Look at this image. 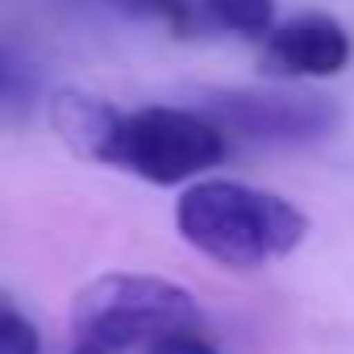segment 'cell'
<instances>
[{"label":"cell","instance_id":"obj_11","mask_svg":"<svg viewBox=\"0 0 354 354\" xmlns=\"http://www.w3.org/2000/svg\"><path fill=\"white\" fill-rule=\"evenodd\" d=\"M150 354H221V350L192 329H175V333H162L158 342H150Z\"/></svg>","mask_w":354,"mask_h":354},{"label":"cell","instance_id":"obj_1","mask_svg":"<svg viewBox=\"0 0 354 354\" xmlns=\"http://www.w3.org/2000/svg\"><path fill=\"white\" fill-rule=\"evenodd\" d=\"M175 230L205 259L234 271H254L292 254L308 234V217L275 192L234 180H205L180 196Z\"/></svg>","mask_w":354,"mask_h":354},{"label":"cell","instance_id":"obj_4","mask_svg":"<svg viewBox=\"0 0 354 354\" xmlns=\"http://www.w3.org/2000/svg\"><path fill=\"white\" fill-rule=\"evenodd\" d=\"M201 113L221 125V133H238L267 146H300L337 129V104L329 96L308 92H209Z\"/></svg>","mask_w":354,"mask_h":354},{"label":"cell","instance_id":"obj_6","mask_svg":"<svg viewBox=\"0 0 354 354\" xmlns=\"http://www.w3.org/2000/svg\"><path fill=\"white\" fill-rule=\"evenodd\" d=\"M117 121H121V109H113L104 96H92L80 88H59L50 96V125L67 142V150L80 158L104 162L113 133H117Z\"/></svg>","mask_w":354,"mask_h":354},{"label":"cell","instance_id":"obj_9","mask_svg":"<svg viewBox=\"0 0 354 354\" xmlns=\"http://www.w3.org/2000/svg\"><path fill=\"white\" fill-rule=\"evenodd\" d=\"M0 354H42V333L30 317L0 304Z\"/></svg>","mask_w":354,"mask_h":354},{"label":"cell","instance_id":"obj_10","mask_svg":"<svg viewBox=\"0 0 354 354\" xmlns=\"http://www.w3.org/2000/svg\"><path fill=\"white\" fill-rule=\"evenodd\" d=\"M30 92H34L30 67L0 46V104H21V100H30Z\"/></svg>","mask_w":354,"mask_h":354},{"label":"cell","instance_id":"obj_7","mask_svg":"<svg viewBox=\"0 0 354 354\" xmlns=\"http://www.w3.org/2000/svg\"><path fill=\"white\" fill-rule=\"evenodd\" d=\"M196 9L201 21L238 38H259L275 30V0H196Z\"/></svg>","mask_w":354,"mask_h":354},{"label":"cell","instance_id":"obj_5","mask_svg":"<svg viewBox=\"0 0 354 354\" xmlns=\"http://www.w3.org/2000/svg\"><path fill=\"white\" fill-rule=\"evenodd\" d=\"M350 63V34L325 13H300L271 30L263 71L271 75H337Z\"/></svg>","mask_w":354,"mask_h":354},{"label":"cell","instance_id":"obj_8","mask_svg":"<svg viewBox=\"0 0 354 354\" xmlns=\"http://www.w3.org/2000/svg\"><path fill=\"white\" fill-rule=\"evenodd\" d=\"M109 5L125 17H138V21H158L167 26L175 38H192L196 26H201V9L196 0H109Z\"/></svg>","mask_w":354,"mask_h":354},{"label":"cell","instance_id":"obj_3","mask_svg":"<svg viewBox=\"0 0 354 354\" xmlns=\"http://www.w3.org/2000/svg\"><path fill=\"white\" fill-rule=\"evenodd\" d=\"M221 154H225V133L201 109L154 104V109L121 113L104 162L133 171L138 180L171 188L213 167Z\"/></svg>","mask_w":354,"mask_h":354},{"label":"cell","instance_id":"obj_2","mask_svg":"<svg viewBox=\"0 0 354 354\" xmlns=\"http://www.w3.org/2000/svg\"><path fill=\"white\" fill-rule=\"evenodd\" d=\"M196 321L201 304L188 288L158 275L113 271L75 292L63 354H125L138 342L196 329Z\"/></svg>","mask_w":354,"mask_h":354}]
</instances>
